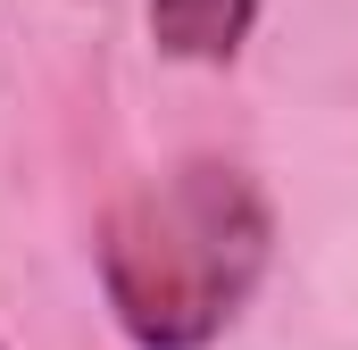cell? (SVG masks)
Instances as JSON below:
<instances>
[{
	"label": "cell",
	"instance_id": "cell-1",
	"mask_svg": "<svg viewBox=\"0 0 358 350\" xmlns=\"http://www.w3.org/2000/svg\"><path fill=\"white\" fill-rule=\"evenodd\" d=\"M275 259L267 192L225 159H183L100 225V292L134 350H208Z\"/></svg>",
	"mask_w": 358,
	"mask_h": 350
},
{
	"label": "cell",
	"instance_id": "cell-2",
	"mask_svg": "<svg viewBox=\"0 0 358 350\" xmlns=\"http://www.w3.org/2000/svg\"><path fill=\"white\" fill-rule=\"evenodd\" d=\"M142 8H150L159 59H183V67H225L259 25V0H142Z\"/></svg>",
	"mask_w": 358,
	"mask_h": 350
}]
</instances>
